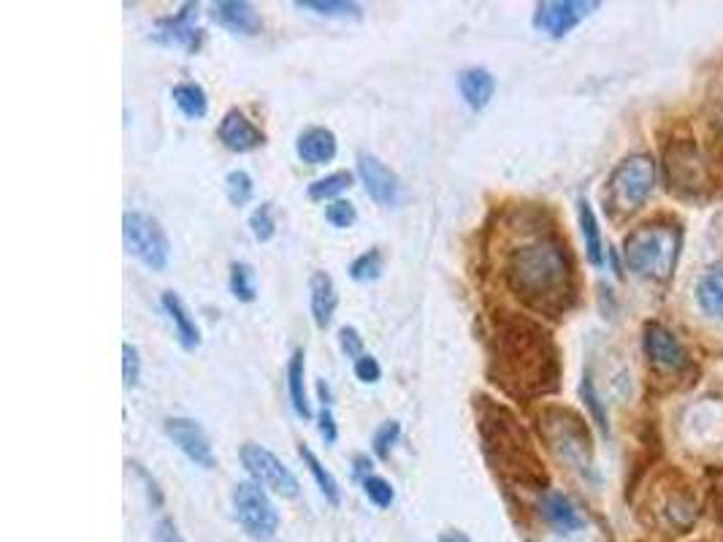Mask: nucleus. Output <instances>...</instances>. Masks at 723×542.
<instances>
[{
  "label": "nucleus",
  "instance_id": "aec40b11",
  "mask_svg": "<svg viewBox=\"0 0 723 542\" xmlns=\"http://www.w3.org/2000/svg\"><path fill=\"white\" fill-rule=\"evenodd\" d=\"M160 307L165 310V315H169V321L174 323V331H176V342L182 345V350H198L200 347V328L198 323H195V318L191 315V310H187L185 301L180 299V296L174 293V290H165L163 296H160Z\"/></svg>",
  "mask_w": 723,
  "mask_h": 542
},
{
  "label": "nucleus",
  "instance_id": "20e7f679",
  "mask_svg": "<svg viewBox=\"0 0 723 542\" xmlns=\"http://www.w3.org/2000/svg\"><path fill=\"white\" fill-rule=\"evenodd\" d=\"M682 247V231L675 222H645L634 228L623 242V261L634 274L667 282L677 269Z\"/></svg>",
  "mask_w": 723,
  "mask_h": 542
},
{
  "label": "nucleus",
  "instance_id": "c756f323",
  "mask_svg": "<svg viewBox=\"0 0 723 542\" xmlns=\"http://www.w3.org/2000/svg\"><path fill=\"white\" fill-rule=\"evenodd\" d=\"M349 185H353V174H349V171H334V174L323 176V180H314L312 185L307 187V196L312 198V201H329V198L342 196Z\"/></svg>",
  "mask_w": 723,
  "mask_h": 542
},
{
  "label": "nucleus",
  "instance_id": "423d86ee",
  "mask_svg": "<svg viewBox=\"0 0 723 542\" xmlns=\"http://www.w3.org/2000/svg\"><path fill=\"white\" fill-rule=\"evenodd\" d=\"M658 169L651 155H631L616 165L607 182L605 204L610 215L629 217L640 212L651 193L656 191Z\"/></svg>",
  "mask_w": 723,
  "mask_h": 542
},
{
  "label": "nucleus",
  "instance_id": "1a4fd4ad",
  "mask_svg": "<svg viewBox=\"0 0 723 542\" xmlns=\"http://www.w3.org/2000/svg\"><path fill=\"white\" fill-rule=\"evenodd\" d=\"M667 182L680 196L699 198L710 187V169L693 139H675L664 152Z\"/></svg>",
  "mask_w": 723,
  "mask_h": 542
},
{
  "label": "nucleus",
  "instance_id": "49530a36",
  "mask_svg": "<svg viewBox=\"0 0 723 542\" xmlns=\"http://www.w3.org/2000/svg\"><path fill=\"white\" fill-rule=\"evenodd\" d=\"M721 516H723V512H721Z\"/></svg>",
  "mask_w": 723,
  "mask_h": 542
},
{
  "label": "nucleus",
  "instance_id": "58836bf2",
  "mask_svg": "<svg viewBox=\"0 0 723 542\" xmlns=\"http://www.w3.org/2000/svg\"><path fill=\"white\" fill-rule=\"evenodd\" d=\"M338 345H342L344 356L353 358V364L358 361L360 356H366V353H364V336L358 334V328H355V325H344V328L338 331Z\"/></svg>",
  "mask_w": 723,
  "mask_h": 542
},
{
  "label": "nucleus",
  "instance_id": "c9c22d12",
  "mask_svg": "<svg viewBox=\"0 0 723 542\" xmlns=\"http://www.w3.org/2000/svg\"><path fill=\"white\" fill-rule=\"evenodd\" d=\"M141 380V353L139 347L130 345V342H125L123 345V382L125 388H136Z\"/></svg>",
  "mask_w": 723,
  "mask_h": 542
},
{
  "label": "nucleus",
  "instance_id": "6e6552de",
  "mask_svg": "<svg viewBox=\"0 0 723 542\" xmlns=\"http://www.w3.org/2000/svg\"><path fill=\"white\" fill-rule=\"evenodd\" d=\"M233 512L239 527L255 542H272L279 532V510L268 499L266 488L255 481H244L233 488Z\"/></svg>",
  "mask_w": 723,
  "mask_h": 542
},
{
  "label": "nucleus",
  "instance_id": "7c9ffc66",
  "mask_svg": "<svg viewBox=\"0 0 723 542\" xmlns=\"http://www.w3.org/2000/svg\"><path fill=\"white\" fill-rule=\"evenodd\" d=\"M382 272H386V258H382V253L377 247L366 250L364 255H358V258L349 264V277H353L355 282H375V279L382 277Z\"/></svg>",
  "mask_w": 723,
  "mask_h": 542
},
{
  "label": "nucleus",
  "instance_id": "a211bd4d",
  "mask_svg": "<svg viewBox=\"0 0 723 542\" xmlns=\"http://www.w3.org/2000/svg\"><path fill=\"white\" fill-rule=\"evenodd\" d=\"M539 510H542L544 521L561 534L579 532V529L585 527V518L579 516L575 501L566 494H561V491H544L542 501H539Z\"/></svg>",
  "mask_w": 723,
  "mask_h": 542
},
{
  "label": "nucleus",
  "instance_id": "cd10ccee",
  "mask_svg": "<svg viewBox=\"0 0 723 542\" xmlns=\"http://www.w3.org/2000/svg\"><path fill=\"white\" fill-rule=\"evenodd\" d=\"M296 5L320 16H336V20H360L364 16V9L349 0H296Z\"/></svg>",
  "mask_w": 723,
  "mask_h": 542
},
{
  "label": "nucleus",
  "instance_id": "37998d69",
  "mask_svg": "<svg viewBox=\"0 0 723 542\" xmlns=\"http://www.w3.org/2000/svg\"><path fill=\"white\" fill-rule=\"evenodd\" d=\"M152 542H185V538H182L180 527H176L171 518H160V521L154 523Z\"/></svg>",
  "mask_w": 723,
  "mask_h": 542
},
{
  "label": "nucleus",
  "instance_id": "7ed1b4c3",
  "mask_svg": "<svg viewBox=\"0 0 723 542\" xmlns=\"http://www.w3.org/2000/svg\"><path fill=\"white\" fill-rule=\"evenodd\" d=\"M474 413H478L482 455L498 475V481L529 491L548 488V472L533 450L529 431L520 426L513 410L493 402V399L480 396Z\"/></svg>",
  "mask_w": 723,
  "mask_h": 542
},
{
  "label": "nucleus",
  "instance_id": "5701e85b",
  "mask_svg": "<svg viewBox=\"0 0 723 542\" xmlns=\"http://www.w3.org/2000/svg\"><path fill=\"white\" fill-rule=\"evenodd\" d=\"M285 378H288V396L292 410H296L298 418L309 420L312 418V407H309L307 399V353H303L301 347H296L292 356L288 358V372H285Z\"/></svg>",
  "mask_w": 723,
  "mask_h": 542
},
{
  "label": "nucleus",
  "instance_id": "f257e3e1",
  "mask_svg": "<svg viewBox=\"0 0 723 542\" xmlns=\"http://www.w3.org/2000/svg\"><path fill=\"white\" fill-rule=\"evenodd\" d=\"M487 378L515 402H533L559 391L561 353L542 323L502 312L487 342Z\"/></svg>",
  "mask_w": 723,
  "mask_h": 542
},
{
  "label": "nucleus",
  "instance_id": "f704fd0d",
  "mask_svg": "<svg viewBox=\"0 0 723 542\" xmlns=\"http://www.w3.org/2000/svg\"><path fill=\"white\" fill-rule=\"evenodd\" d=\"M364 491H366V496H369V501H375L380 510H388L395 499L393 486H390L386 477H380V475L364 477Z\"/></svg>",
  "mask_w": 723,
  "mask_h": 542
},
{
  "label": "nucleus",
  "instance_id": "c85d7f7f",
  "mask_svg": "<svg viewBox=\"0 0 723 542\" xmlns=\"http://www.w3.org/2000/svg\"><path fill=\"white\" fill-rule=\"evenodd\" d=\"M228 288H231L233 299L237 301H244V304L255 301L257 282H255V272H252V266L244 264V261H233L231 277H228Z\"/></svg>",
  "mask_w": 723,
  "mask_h": 542
},
{
  "label": "nucleus",
  "instance_id": "9d476101",
  "mask_svg": "<svg viewBox=\"0 0 723 542\" xmlns=\"http://www.w3.org/2000/svg\"><path fill=\"white\" fill-rule=\"evenodd\" d=\"M239 459L257 486L274 491V494L283 496V499H296V496L301 494V483H298V477L288 470V464H283V461H279L272 450L263 448V445L244 442L239 450Z\"/></svg>",
  "mask_w": 723,
  "mask_h": 542
},
{
  "label": "nucleus",
  "instance_id": "4c0bfd02",
  "mask_svg": "<svg viewBox=\"0 0 723 542\" xmlns=\"http://www.w3.org/2000/svg\"><path fill=\"white\" fill-rule=\"evenodd\" d=\"M325 220L331 222L334 228H353L355 220H358V212L349 201H331L325 207Z\"/></svg>",
  "mask_w": 723,
  "mask_h": 542
},
{
  "label": "nucleus",
  "instance_id": "2f4dec72",
  "mask_svg": "<svg viewBox=\"0 0 723 542\" xmlns=\"http://www.w3.org/2000/svg\"><path fill=\"white\" fill-rule=\"evenodd\" d=\"M252 193H255V182L252 176L246 174L244 169H233L228 171L226 176V196L233 207H246L252 201Z\"/></svg>",
  "mask_w": 723,
  "mask_h": 542
},
{
  "label": "nucleus",
  "instance_id": "c03bdc74",
  "mask_svg": "<svg viewBox=\"0 0 723 542\" xmlns=\"http://www.w3.org/2000/svg\"><path fill=\"white\" fill-rule=\"evenodd\" d=\"M371 459H366V455H358V459H355V475L360 477V481H364V477H369L371 475Z\"/></svg>",
  "mask_w": 723,
  "mask_h": 542
},
{
  "label": "nucleus",
  "instance_id": "a19ab883",
  "mask_svg": "<svg viewBox=\"0 0 723 542\" xmlns=\"http://www.w3.org/2000/svg\"><path fill=\"white\" fill-rule=\"evenodd\" d=\"M128 466H134V472L141 477V483H145V486H147L149 505H152L154 510H158V507H163V488H160V483L154 481L152 475H149V472L145 470V466L139 464V461H128Z\"/></svg>",
  "mask_w": 723,
  "mask_h": 542
},
{
  "label": "nucleus",
  "instance_id": "e433bc0d",
  "mask_svg": "<svg viewBox=\"0 0 723 542\" xmlns=\"http://www.w3.org/2000/svg\"><path fill=\"white\" fill-rule=\"evenodd\" d=\"M579 393H583V402L588 404L590 418H594V424L599 426V429L607 434V413H605V404H601V402H599V396H596V388H594V380H590V374H585V378H583V385H579Z\"/></svg>",
  "mask_w": 723,
  "mask_h": 542
},
{
  "label": "nucleus",
  "instance_id": "79ce46f5",
  "mask_svg": "<svg viewBox=\"0 0 723 542\" xmlns=\"http://www.w3.org/2000/svg\"><path fill=\"white\" fill-rule=\"evenodd\" d=\"M318 431L320 437H323L325 445H334L338 439V429H336V418H334V410L331 407H323L318 415Z\"/></svg>",
  "mask_w": 723,
  "mask_h": 542
},
{
  "label": "nucleus",
  "instance_id": "393cba45",
  "mask_svg": "<svg viewBox=\"0 0 723 542\" xmlns=\"http://www.w3.org/2000/svg\"><path fill=\"white\" fill-rule=\"evenodd\" d=\"M298 455H301V461L307 464L309 475L314 477V483H318V488L323 491L325 501H329L331 507H338L342 505V488H338V481L334 477V472L325 470L323 461L314 455L312 448H307V445H298Z\"/></svg>",
  "mask_w": 723,
  "mask_h": 542
},
{
  "label": "nucleus",
  "instance_id": "dca6fc26",
  "mask_svg": "<svg viewBox=\"0 0 723 542\" xmlns=\"http://www.w3.org/2000/svg\"><path fill=\"white\" fill-rule=\"evenodd\" d=\"M211 20L241 38H255L263 31L261 14L246 0H220V3L211 5Z\"/></svg>",
  "mask_w": 723,
  "mask_h": 542
},
{
  "label": "nucleus",
  "instance_id": "bb28decb",
  "mask_svg": "<svg viewBox=\"0 0 723 542\" xmlns=\"http://www.w3.org/2000/svg\"><path fill=\"white\" fill-rule=\"evenodd\" d=\"M171 99H174L176 108H180V112L191 119L206 117V112H209V95H206V90L200 88L198 82L174 84V90H171Z\"/></svg>",
  "mask_w": 723,
  "mask_h": 542
},
{
  "label": "nucleus",
  "instance_id": "f3484780",
  "mask_svg": "<svg viewBox=\"0 0 723 542\" xmlns=\"http://www.w3.org/2000/svg\"><path fill=\"white\" fill-rule=\"evenodd\" d=\"M217 136H220V141H222V147H226V150L239 152V155L257 150V147L266 141L263 130L257 128L252 119H246V114H241L239 108H231V112H228L226 117L220 119Z\"/></svg>",
  "mask_w": 723,
  "mask_h": 542
},
{
  "label": "nucleus",
  "instance_id": "f03ea898",
  "mask_svg": "<svg viewBox=\"0 0 723 542\" xmlns=\"http://www.w3.org/2000/svg\"><path fill=\"white\" fill-rule=\"evenodd\" d=\"M504 279L526 310L561 318L577 301V274L572 253L559 237H539L509 253Z\"/></svg>",
  "mask_w": 723,
  "mask_h": 542
},
{
  "label": "nucleus",
  "instance_id": "0eeeda50",
  "mask_svg": "<svg viewBox=\"0 0 723 542\" xmlns=\"http://www.w3.org/2000/svg\"><path fill=\"white\" fill-rule=\"evenodd\" d=\"M123 239L128 255L152 272H165L171 258V242L165 237L163 226L147 212H125L123 217Z\"/></svg>",
  "mask_w": 723,
  "mask_h": 542
},
{
  "label": "nucleus",
  "instance_id": "9b49d317",
  "mask_svg": "<svg viewBox=\"0 0 723 542\" xmlns=\"http://www.w3.org/2000/svg\"><path fill=\"white\" fill-rule=\"evenodd\" d=\"M599 9L596 0H544L533 11V27L548 38H566L583 20Z\"/></svg>",
  "mask_w": 723,
  "mask_h": 542
},
{
  "label": "nucleus",
  "instance_id": "a18cd8bd",
  "mask_svg": "<svg viewBox=\"0 0 723 542\" xmlns=\"http://www.w3.org/2000/svg\"><path fill=\"white\" fill-rule=\"evenodd\" d=\"M439 542H472V538H469L467 532H456V529H452V532H441Z\"/></svg>",
  "mask_w": 723,
  "mask_h": 542
},
{
  "label": "nucleus",
  "instance_id": "4468645a",
  "mask_svg": "<svg viewBox=\"0 0 723 542\" xmlns=\"http://www.w3.org/2000/svg\"><path fill=\"white\" fill-rule=\"evenodd\" d=\"M165 437L193 461L200 470H215L217 459L215 450H211L209 437H206L204 426L193 418H169L165 420Z\"/></svg>",
  "mask_w": 723,
  "mask_h": 542
},
{
  "label": "nucleus",
  "instance_id": "ea45409f",
  "mask_svg": "<svg viewBox=\"0 0 723 542\" xmlns=\"http://www.w3.org/2000/svg\"><path fill=\"white\" fill-rule=\"evenodd\" d=\"M353 372H355V378H358L360 382H369V385H375V382H380V378H382L380 361H377L375 356H369V353L360 356L358 361L353 364Z\"/></svg>",
  "mask_w": 723,
  "mask_h": 542
},
{
  "label": "nucleus",
  "instance_id": "72a5a7b5",
  "mask_svg": "<svg viewBox=\"0 0 723 542\" xmlns=\"http://www.w3.org/2000/svg\"><path fill=\"white\" fill-rule=\"evenodd\" d=\"M399 437H401L399 420H386V424L375 431V437H371V448H375L377 459H388L393 445L399 442Z\"/></svg>",
  "mask_w": 723,
  "mask_h": 542
},
{
  "label": "nucleus",
  "instance_id": "f8f14e48",
  "mask_svg": "<svg viewBox=\"0 0 723 542\" xmlns=\"http://www.w3.org/2000/svg\"><path fill=\"white\" fill-rule=\"evenodd\" d=\"M195 20H198V3H185L176 14L160 16L154 22L152 42L160 47L185 49V53L195 55L204 44V31L195 25Z\"/></svg>",
  "mask_w": 723,
  "mask_h": 542
},
{
  "label": "nucleus",
  "instance_id": "412c9836",
  "mask_svg": "<svg viewBox=\"0 0 723 542\" xmlns=\"http://www.w3.org/2000/svg\"><path fill=\"white\" fill-rule=\"evenodd\" d=\"M458 93H461L463 104H467L472 112H482L487 108V104L493 101V93H496V79L487 68H463L458 73Z\"/></svg>",
  "mask_w": 723,
  "mask_h": 542
},
{
  "label": "nucleus",
  "instance_id": "ddd939ff",
  "mask_svg": "<svg viewBox=\"0 0 723 542\" xmlns=\"http://www.w3.org/2000/svg\"><path fill=\"white\" fill-rule=\"evenodd\" d=\"M358 176L371 201L380 204V207L386 209L399 207L401 180L393 169H388V165L380 161V158L369 155V152H358Z\"/></svg>",
  "mask_w": 723,
  "mask_h": 542
},
{
  "label": "nucleus",
  "instance_id": "b1692460",
  "mask_svg": "<svg viewBox=\"0 0 723 542\" xmlns=\"http://www.w3.org/2000/svg\"><path fill=\"white\" fill-rule=\"evenodd\" d=\"M577 220H579V231H583L585 239V255H588L590 266L599 269V266L605 264V244H601V228L599 220H596L594 207H590L585 198H579L577 201Z\"/></svg>",
  "mask_w": 723,
  "mask_h": 542
},
{
  "label": "nucleus",
  "instance_id": "6ab92c4d",
  "mask_svg": "<svg viewBox=\"0 0 723 542\" xmlns=\"http://www.w3.org/2000/svg\"><path fill=\"white\" fill-rule=\"evenodd\" d=\"M338 307V293L334 277L325 272H314L309 279V310H312V321L320 331H325L334 321V312Z\"/></svg>",
  "mask_w": 723,
  "mask_h": 542
},
{
  "label": "nucleus",
  "instance_id": "473e14b6",
  "mask_svg": "<svg viewBox=\"0 0 723 542\" xmlns=\"http://www.w3.org/2000/svg\"><path fill=\"white\" fill-rule=\"evenodd\" d=\"M246 222H250V231L257 242H272L277 237V220H274V209L268 201L261 204Z\"/></svg>",
  "mask_w": 723,
  "mask_h": 542
},
{
  "label": "nucleus",
  "instance_id": "a878e982",
  "mask_svg": "<svg viewBox=\"0 0 723 542\" xmlns=\"http://www.w3.org/2000/svg\"><path fill=\"white\" fill-rule=\"evenodd\" d=\"M697 301L702 312L715 321H723V269L704 274L697 285Z\"/></svg>",
  "mask_w": 723,
  "mask_h": 542
},
{
  "label": "nucleus",
  "instance_id": "4be33fe9",
  "mask_svg": "<svg viewBox=\"0 0 723 542\" xmlns=\"http://www.w3.org/2000/svg\"><path fill=\"white\" fill-rule=\"evenodd\" d=\"M336 136L329 128H307L296 141V152L303 163L323 165L336 158Z\"/></svg>",
  "mask_w": 723,
  "mask_h": 542
},
{
  "label": "nucleus",
  "instance_id": "39448f33",
  "mask_svg": "<svg viewBox=\"0 0 723 542\" xmlns=\"http://www.w3.org/2000/svg\"><path fill=\"white\" fill-rule=\"evenodd\" d=\"M539 434L550 453L566 470L577 472L585 481H596L594 437L588 424L570 407H544L539 413Z\"/></svg>",
  "mask_w": 723,
  "mask_h": 542
},
{
  "label": "nucleus",
  "instance_id": "2eb2a0df",
  "mask_svg": "<svg viewBox=\"0 0 723 542\" xmlns=\"http://www.w3.org/2000/svg\"><path fill=\"white\" fill-rule=\"evenodd\" d=\"M642 347L651 364L662 369H686L688 367V350L675 331H669L664 323H647L642 331Z\"/></svg>",
  "mask_w": 723,
  "mask_h": 542
}]
</instances>
